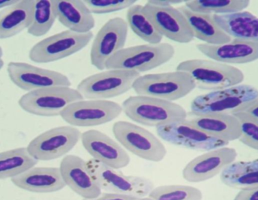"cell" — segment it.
<instances>
[{
	"mask_svg": "<svg viewBox=\"0 0 258 200\" xmlns=\"http://www.w3.org/2000/svg\"><path fill=\"white\" fill-rule=\"evenodd\" d=\"M122 112L133 122L159 127L187 118L184 108L174 102L151 96H132L121 105Z\"/></svg>",
	"mask_w": 258,
	"mask_h": 200,
	"instance_id": "cell-1",
	"label": "cell"
},
{
	"mask_svg": "<svg viewBox=\"0 0 258 200\" xmlns=\"http://www.w3.org/2000/svg\"><path fill=\"white\" fill-rule=\"evenodd\" d=\"M176 70L189 74L197 87L212 91L239 85L245 79L241 69L212 60H184L177 65Z\"/></svg>",
	"mask_w": 258,
	"mask_h": 200,
	"instance_id": "cell-2",
	"label": "cell"
},
{
	"mask_svg": "<svg viewBox=\"0 0 258 200\" xmlns=\"http://www.w3.org/2000/svg\"><path fill=\"white\" fill-rule=\"evenodd\" d=\"M174 54L175 50L171 44L135 45L115 54L107 61L105 69H123L141 74L168 63Z\"/></svg>",
	"mask_w": 258,
	"mask_h": 200,
	"instance_id": "cell-3",
	"label": "cell"
},
{
	"mask_svg": "<svg viewBox=\"0 0 258 200\" xmlns=\"http://www.w3.org/2000/svg\"><path fill=\"white\" fill-rule=\"evenodd\" d=\"M197 87L189 74L182 71L141 75L133 84L137 95L174 102L187 96Z\"/></svg>",
	"mask_w": 258,
	"mask_h": 200,
	"instance_id": "cell-4",
	"label": "cell"
},
{
	"mask_svg": "<svg viewBox=\"0 0 258 200\" xmlns=\"http://www.w3.org/2000/svg\"><path fill=\"white\" fill-rule=\"evenodd\" d=\"M257 99L258 89L249 84H239L197 96L191 102L190 115L199 117L231 114L244 105Z\"/></svg>",
	"mask_w": 258,
	"mask_h": 200,
	"instance_id": "cell-5",
	"label": "cell"
},
{
	"mask_svg": "<svg viewBox=\"0 0 258 200\" xmlns=\"http://www.w3.org/2000/svg\"><path fill=\"white\" fill-rule=\"evenodd\" d=\"M112 131L122 148L139 158L159 163L166 156L167 149L162 141L135 123L117 121L113 124Z\"/></svg>",
	"mask_w": 258,
	"mask_h": 200,
	"instance_id": "cell-6",
	"label": "cell"
},
{
	"mask_svg": "<svg viewBox=\"0 0 258 200\" xmlns=\"http://www.w3.org/2000/svg\"><path fill=\"white\" fill-rule=\"evenodd\" d=\"M140 76L135 71L106 69L82 80L77 90L84 99L109 100L127 93Z\"/></svg>",
	"mask_w": 258,
	"mask_h": 200,
	"instance_id": "cell-7",
	"label": "cell"
},
{
	"mask_svg": "<svg viewBox=\"0 0 258 200\" xmlns=\"http://www.w3.org/2000/svg\"><path fill=\"white\" fill-rule=\"evenodd\" d=\"M87 166L101 190L109 193L142 198L148 196L155 187L149 178L125 175L119 169L109 167L92 158L88 160Z\"/></svg>",
	"mask_w": 258,
	"mask_h": 200,
	"instance_id": "cell-8",
	"label": "cell"
},
{
	"mask_svg": "<svg viewBox=\"0 0 258 200\" xmlns=\"http://www.w3.org/2000/svg\"><path fill=\"white\" fill-rule=\"evenodd\" d=\"M83 99L77 89L51 87L27 92L18 100V105L24 112L36 116L57 117L69 105Z\"/></svg>",
	"mask_w": 258,
	"mask_h": 200,
	"instance_id": "cell-9",
	"label": "cell"
},
{
	"mask_svg": "<svg viewBox=\"0 0 258 200\" xmlns=\"http://www.w3.org/2000/svg\"><path fill=\"white\" fill-rule=\"evenodd\" d=\"M92 32L77 33L60 32L35 44L29 51V59L36 63H50L71 57L86 48L93 39Z\"/></svg>",
	"mask_w": 258,
	"mask_h": 200,
	"instance_id": "cell-10",
	"label": "cell"
},
{
	"mask_svg": "<svg viewBox=\"0 0 258 200\" xmlns=\"http://www.w3.org/2000/svg\"><path fill=\"white\" fill-rule=\"evenodd\" d=\"M77 127L61 126L50 129L30 141L27 149L37 161H49L65 157L81 140Z\"/></svg>",
	"mask_w": 258,
	"mask_h": 200,
	"instance_id": "cell-11",
	"label": "cell"
},
{
	"mask_svg": "<svg viewBox=\"0 0 258 200\" xmlns=\"http://www.w3.org/2000/svg\"><path fill=\"white\" fill-rule=\"evenodd\" d=\"M122 113V106L116 102L83 99L69 105L60 116L72 127H92L111 122Z\"/></svg>",
	"mask_w": 258,
	"mask_h": 200,
	"instance_id": "cell-12",
	"label": "cell"
},
{
	"mask_svg": "<svg viewBox=\"0 0 258 200\" xmlns=\"http://www.w3.org/2000/svg\"><path fill=\"white\" fill-rule=\"evenodd\" d=\"M156 133L168 143L196 151H209L230 144L205 133L187 119L156 127Z\"/></svg>",
	"mask_w": 258,
	"mask_h": 200,
	"instance_id": "cell-13",
	"label": "cell"
},
{
	"mask_svg": "<svg viewBox=\"0 0 258 200\" xmlns=\"http://www.w3.org/2000/svg\"><path fill=\"white\" fill-rule=\"evenodd\" d=\"M128 25L123 18H112L105 23L94 38L91 48L92 66L104 70L107 61L125 48L128 37Z\"/></svg>",
	"mask_w": 258,
	"mask_h": 200,
	"instance_id": "cell-14",
	"label": "cell"
},
{
	"mask_svg": "<svg viewBox=\"0 0 258 200\" xmlns=\"http://www.w3.org/2000/svg\"><path fill=\"white\" fill-rule=\"evenodd\" d=\"M7 72L11 81L25 91L51 87H71L72 84L69 78L61 72L24 62H10L7 65Z\"/></svg>",
	"mask_w": 258,
	"mask_h": 200,
	"instance_id": "cell-15",
	"label": "cell"
},
{
	"mask_svg": "<svg viewBox=\"0 0 258 200\" xmlns=\"http://www.w3.org/2000/svg\"><path fill=\"white\" fill-rule=\"evenodd\" d=\"M237 156L235 148L227 146L206 151L185 166L182 172L183 179L190 183L212 179L234 163Z\"/></svg>",
	"mask_w": 258,
	"mask_h": 200,
	"instance_id": "cell-16",
	"label": "cell"
},
{
	"mask_svg": "<svg viewBox=\"0 0 258 200\" xmlns=\"http://www.w3.org/2000/svg\"><path fill=\"white\" fill-rule=\"evenodd\" d=\"M81 142L92 159L105 166L121 169L130 163V156L122 145L99 130L93 129L83 132Z\"/></svg>",
	"mask_w": 258,
	"mask_h": 200,
	"instance_id": "cell-17",
	"label": "cell"
},
{
	"mask_svg": "<svg viewBox=\"0 0 258 200\" xmlns=\"http://www.w3.org/2000/svg\"><path fill=\"white\" fill-rule=\"evenodd\" d=\"M144 10L163 37L180 44L192 42V30L184 15L173 6H157L147 2Z\"/></svg>",
	"mask_w": 258,
	"mask_h": 200,
	"instance_id": "cell-18",
	"label": "cell"
},
{
	"mask_svg": "<svg viewBox=\"0 0 258 200\" xmlns=\"http://www.w3.org/2000/svg\"><path fill=\"white\" fill-rule=\"evenodd\" d=\"M60 174L66 187L83 199L98 197L102 193L99 184L91 173L87 161L77 155L69 154L60 161Z\"/></svg>",
	"mask_w": 258,
	"mask_h": 200,
	"instance_id": "cell-19",
	"label": "cell"
},
{
	"mask_svg": "<svg viewBox=\"0 0 258 200\" xmlns=\"http://www.w3.org/2000/svg\"><path fill=\"white\" fill-rule=\"evenodd\" d=\"M197 48L210 60L225 64H245L258 60V42L232 39L221 45L199 44Z\"/></svg>",
	"mask_w": 258,
	"mask_h": 200,
	"instance_id": "cell-20",
	"label": "cell"
},
{
	"mask_svg": "<svg viewBox=\"0 0 258 200\" xmlns=\"http://www.w3.org/2000/svg\"><path fill=\"white\" fill-rule=\"evenodd\" d=\"M11 181L18 188L34 193H54L66 187L59 167L34 166Z\"/></svg>",
	"mask_w": 258,
	"mask_h": 200,
	"instance_id": "cell-21",
	"label": "cell"
},
{
	"mask_svg": "<svg viewBox=\"0 0 258 200\" xmlns=\"http://www.w3.org/2000/svg\"><path fill=\"white\" fill-rule=\"evenodd\" d=\"M57 20L68 30L77 33L92 32L95 26L93 14L85 1H54Z\"/></svg>",
	"mask_w": 258,
	"mask_h": 200,
	"instance_id": "cell-22",
	"label": "cell"
},
{
	"mask_svg": "<svg viewBox=\"0 0 258 200\" xmlns=\"http://www.w3.org/2000/svg\"><path fill=\"white\" fill-rule=\"evenodd\" d=\"M189 121L205 133L229 143L239 140L242 133L239 118L230 113L194 117Z\"/></svg>",
	"mask_w": 258,
	"mask_h": 200,
	"instance_id": "cell-23",
	"label": "cell"
},
{
	"mask_svg": "<svg viewBox=\"0 0 258 200\" xmlns=\"http://www.w3.org/2000/svg\"><path fill=\"white\" fill-rule=\"evenodd\" d=\"M213 18L232 39L258 42V18L251 12L242 11L227 15H214Z\"/></svg>",
	"mask_w": 258,
	"mask_h": 200,
	"instance_id": "cell-24",
	"label": "cell"
},
{
	"mask_svg": "<svg viewBox=\"0 0 258 200\" xmlns=\"http://www.w3.org/2000/svg\"><path fill=\"white\" fill-rule=\"evenodd\" d=\"M177 9L186 18L194 38L205 44L213 45L227 43L232 40L231 38L216 24L213 15L192 12L184 5Z\"/></svg>",
	"mask_w": 258,
	"mask_h": 200,
	"instance_id": "cell-25",
	"label": "cell"
},
{
	"mask_svg": "<svg viewBox=\"0 0 258 200\" xmlns=\"http://www.w3.org/2000/svg\"><path fill=\"white\" fill-rule=\"evenodd\" d=\"M34 1H18L0 11V39H10L28 29L33 20Z\"/></svg>",
	"mask_w": 258,
	"mask_h": 200,
	"instance_id": "cell-26",
	"label": "cell"
},
{
	"mask_svg": "<svg viewBox=\"0 0 258 200\" xmlns=\"http://www.w3.org/2000/svg\"><path fill=\"white\" fill-rule=\"evenodd\" d=\"M220 178L227 187L239 190L258 185V159L234 162L222 171Z\"/></svg>",
	"mask_w": 258,
	"mask_h": 200,
	"instance_id": "cell-27",
	"label": "cell"
},
{
	"mask_svg": "<svg viewBox=\"0 0 258 200\" xmlns=\"http://www.w3.org/2000/svg\"><path fill=\"white\" fill-rule=\"evenodd\" d=\"M27 151L20 147L0 152V180L15 178L38 163Z\"/></svg>",
	"mask_w": 258,
	"mask_h": 200,
	"instance_id": "cell-28",
	"label": "cell"
},
{
	"mask_svg": "<svg viewBox=\"0 0 258 200\" xmlns=\"http://www.w3.org/2000/svg\"><path fill=\"white\" fill-rule=\"evenodd\" d=\"M127 24L131 30L147 44L157 45L162 43L163 36L144 10V6L134 5L129 8L126 14Z\"/></svg>",
	"mask_w": 258,
	"mask_h": 200,
	"instance_id": "cell-29",
	"label": "cell"
},
{
	"mask_svg": "<svg viewBox=\"0 0 258 200\" xmlns=\"http://www.w3.org/2000/svg\"><path fill=\"white\" fill-rule=\"evenodd\" d=\"M249 5L248 0H196L186 1L184 6L198 13L220 15L242 12Z\"/></svg>",
	"mask_w": 258,
	"mask_h": 200,
	"instance_id": "cell-30",
	"label": "cell"
},
{
	"mask_svg": "<svg viewBox=\"0 0 258 200\" xmlns=\"http://www.w3.org/2000/svg\"><path fill=\"white\" fill-rule=\"evenodd\" d=\"M56 20L57 17L54 1H34L33 20L27 33L36 37L45 36L50 31Z\"/></svg>",
	"mask_w": 258,
	"mask_h": 200,
	"instance_id": "cell-31",
	"label": "cell"
},
{
	"mask_svg": "<svg viewBox=\"0 0 258 200\" xmlns=\"http://www.w3.org/2000/svg\"><path fill=\"white\" fill-rule=\"evenodd\" d=\"M149 197L153 200H203L200 189L183 184H170L155 187Z\"/></svg>",
	"mask_w": 258,
	"mask_h": 200,
	"instance_id": "cell-32",
	"label": "cell"
},
{
	"mask_svg": "<svg viewBox=\"0 0 258 200\" xmlns=\"http://www.w3.org/2000/svg\"><path fill=\"white\" fill-rule=\"evenodd\" d=\"M239 118L241 124L239 142L248 148L258 151V120L242 114H232Z\"/></svg>",
	"mask_w": 258,
	"mask_h": 200,
	"instance_id": "cell-33",
	"label": "cell"
},
{
	"mask_svg": "<svg viewBox=\"0 0 258 200\" xmlns=\"http://www.w3.org/2000/svg\"><path fill=\"white\" fill-rule=\"evenodd\" d=\"M136 2L134 0H88L85 3L93 15H105L128 9L136 4Z\"/></svg>",
	"mask_w": 258,
	"mask_h": 200,
	"instance_id": "cell-34",
	"label": "cell"
},
{
	"mask_svg": "<svg viewBox=\"0 0 258 200\" xmlns=\"http://www.w3.org/2000/svg\"><path fill=\"white\" fill-rule=\"evenodd\" d=\"M231 114H242L258 120V99L244 105Z\"/></svg>",
	"mask_w": 258,
	"mask_h": 200,
	"instance_id": "cell-35",
	"label": "cell"
},
{
	"mask_svg": "<svg viewBox=\"0 0 258 200\" xmlns=\"http://www.w3.org/2000/svg\"><path fill=\"white\" fill-rule=\"evenodd\" d=\"M233 200H258V185L239 190Z\"/></svg>",
	"mask_w": 258,
	"mask_h": 200,
	"instance_id": "cell-36",
	"label": "cell"
},
{
	"mask_svg": "<svg viewBox=\"0 0 258 200\" xmlns=\"http://www.w3.org/2000/svg\"><path fill=\"white\" fill-rule=\"evenodd\" d=\"M138 199V198L135 196H128V195L107 192V193H101L99 196L94 199H83V200H137Z\"/></svg>",
	"mask_w": 258,
	"mask_h": 200,
	"instance_id": "cell-37",
	"label": "cell"
},
{
	"mask_svg": "<svg viewBox=\"0 0 258 200\" xmlns=\"http://www.w3.org/2000/svg\"><path fill=\"white\" fill-rule=\"evenodd\" d=\"M186 1H148V3L157 6H173Z\"/></svg>",
	"mask_w": 258,
	"mask_h": 200,
	"instance_id": "cell-38",
	"label": "cell"
},
{
	"mask_svg": "<svg viewBox=\"0 0 258 200\" xmlns=\"http://www.w3.org/2000/svg\"><path fill=\"white\" fill-rule=\"evenodd\" d=\"M17 0H0V9H5L18 3Z\"/></svg>",
	"mask_w": 258,
	"mask_h": 200,
	"instance_id": "cell-39",
	"label": "cell"
},
{
	"mask_svg": "<svg viewBox=\"0 0 258 200\" xmlns=\"http://www.w3.org/2000/svg\"><path fill=\"white\" fill-rule=\"evenodd\" d=\"M3 66H4V61H3V59L0 60V70L3 69Z\"/></svg>",
	"mask_w": 258,
	"mask_h": 200,
	"instance_id": "cell-40",
	"label": "cell"
},
{
	"mask_svg": "<svg viewBox=\"0 0 258 200\" xmlns=\"http://www.w3.org/2000/svg\"><path fill=\"white\" fill-rule=\"evenodd\" d=\"M137 200H153L152 199H150L149 196H146V197H142V198H138Z\"/></svg>",
	"mask_w": 258,
	"mask_h": 200,
	"instance_id": "cell-41",
	"label": "cell"
},
{
	"mask_svg": "<svg viewBox=\"0 0 258 200\" xmlns=\"http://www.w3.org/2000/svg\"><path fill=\"white\" fill-rule=\"evenodd\" d=\"M3 48H2V47L0 46V60H1L2 57H3Z\"/></svg>",
	"mask_w": 258,
	"mask_h": 200,
	"instance_id": "cell-42",
	"label": "cell"
}]
</instances>
